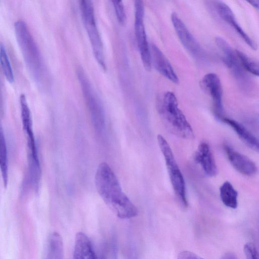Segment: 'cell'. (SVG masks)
Segmentation results:
<instances>
[{"mask_svg": "<svg viewBox=\"0 0 259 259\" xmlns=\"http://www.w3.org/2000/svg\"><path fill=\"white\" fill-rule=\"evenodd\" d=\"M95 178L99 195L119 218L130 219L138 214L137 208L122 191L115 174L107 163L100 164Z\"/></svg>", "mask_w": 259, "mask_h": 259, "instance_id": "1", "label": "cell"}, {"mask_svg": "<svg viewBox=\"0 0 259 259\" xmlns=\"http://www.w3.org/2000/svg\"><path fill=\"white\" fill-rule=\"evenodd\" d=\"M159 113L168 129L175 135L185 139L194 138L192 128L179 107L174 93L167 92L157 103Z\"/></svg>", "mask_w": 259, "mask_h": 259, "instance_id": "2", "label": "cell"}, {"mask_svg": "<svg viewBox=\"0 0 259 259\" xmlns=\"http://www.w3.org/2000/svg\"><path fill=\"white\" fill-rule=\"evenodd\" d=\"M83 25L88 35L93 54L102 69L106 71L103 46L95 19L92 0H78Z\"/></svg>", "mask_w": 259, "mask_h": 259, "instance_id": "3", "label": "cell"}, {"mask_svg": "<svg viewBox=\"0 0 259 259\" xmlns=\"http://www.w3.org/2000/svg\"><path fill=\"white\" fill-rule=\"evenodd\" d=\"M157 139L159 148L164 156L173 189L181 203L185 207H187L188 201L185 180L175 160L171 148L162 135H158Z\"/></svg>", "mask_w": 259, "mask_h": 259, "instance_id": "4", "label": "cell"}, {"mask_svg": "<svg viewBox=\"0 0 259 259\" xmlns=\"http://www.w3.org/2000/svg\"><path fill=\"white\" fill-rule=\"evenodd\" d=\"M134 5V29L137 44L145 69L152 68L150 49L148 44L145 25V8L143 0H133Z\"/></svg>", "mask_w": 259, "mask_h": 259, "instance_id": "5", "label": "cell"}, {"mask_svg": "<svg viewBox=\"0 0 259 259\" xmlns=\"http://www.w3.org/2000/svg\"><path fill=\"white\" fill-rule=\"evenodd\" d=\"M14 30L17 42L26 63L32 68L40 65V53L27 24L22 20H18L14 24Z\"/></svg>", "mask_w": 259, "mask_h": 259, "instance_id": "6", "label": "cell"}, {"mask_svg": "<svg viewBox=\"0 0 259 259\" xmlns=\"http://www.w3.org/2000/svg\"><path fill=\"white\" fill-rule=\"evenodd\" d=\"M200 84L212 100L215 116L221 120L223 117V90L219 77L215 73H207L202 77Z\"/></svg>", "mask_w": 259, "mask_h": 259, "instance_id": "7", "label": "cell"}, {"mask_svg": "<svg viewBox=\"0 0 259 259\" xmlns=\"http://www.w3.org/2000/svg\"><path fill=\"white\" fill-rule=\"evenodd\" d=\"M170 18L175 31L184 47L193 57L202 59L204 54L200 45L182 20L175 12L171 14Z\"/></svg>", "mask_w": 259, "mask_h": 259, "instance_id": "8", "label": "cell"}, {"mask_svg": "<svg viewBox=\"0 0 259 259\" xmlns=\"http://www.w3.org/2000/svg\"><path fill=\"white\" fill-rule=\"evenodd\" d=\"M213 5L219 17L230 25L250 48L256 50L257 49L256 44L238 23L231 8L226 4L219 0L214 1Z\"/></svg>", "mask_w": 259, "mask_h": 259, "instance_id": "9", "label": "cell"}, {"mask_svg": "<svg viewBox=\"0 0 259 259\" xmlns=\"http://www.w3.org/2000/svg\"><path fill=\"white\" fill-rule=\"evenodd\" d=\"M77 76L81 86L82 92L88 105L92 120L96 128L100 130L104 123V116L99 103L96 100L92 92L90 84L82 70H78Z\"/></svg>", "mask_w": 259, "mask_h": 259, "instance_id": "10", "label": "cell"}, {"mask_svg": "<svg viewBox=\"0 0 259 259\" xmlns=\"http://www.w3.org/2000/svg\"><path fill=\"white\" fill-rule=\"evenodd\" d=\"M217 46L223 53V61L226 66L232 70L235 77L239 81H245L246 76L242 69L237 57L236 50L225 39L217 37L215 39Z\"/></svg>", "mask_w": 259, "mask_h": 259, "instance_id": "11", "label": "cell"}, {"mask_svg": "<svg viewBox=\"0 0 259 259\" xmlns=\"http://www.w3.org/2000/svg\"><path fill=\"white\" fill-rule=\"evenodd\" d=\"M224 148L230 163L238 172L247 176H252L256 173L257 168L255 164L248 157L229 145H225Z\"/></svg>", "mask_w": 259, "mask_h": 259, "instance_id": "12", "label": "cell"}, {"mask_svg": "<svg viewBox=\"0 0 259 259\" xmlns=\"http://www.w3.org/2000/svg\"><path fill=\"white\" fill-rule=\"evenodd\" d=\"M151 63L162 75L174 83H178L179 78L172 66L162 52L155 45L151 46Z\"/></svg>", "mask_w": 259, "mask_h": 259, "instance_id": "13", "label": "cell"}, {"mask_svg": "<svg viewBox=\"0 0 259 259\" xmlns=\"http://www.w3.org/2000/svg\"><path fill=\"white\" fill-rule=\"evenodd\" d=\"M194 160L199 164L205 174L209 177L218 174V168L209 145L205 142H201L194 154Z\"/></svg>", "mask_w": 259, "mask_h": 259, "instance_id": "14", "label": "cell"}, {"mask_svg": "<svg viewBox=\"0 0 259 259\" xmlns=\"http://www.w3.org/2000/svg\"><path fill=\"white\" fill-rule=\"evenodd\" d=\"M73 258L74 259H95L98 258L91 241L83 232H78L76 234Z\"/></svg>", "mask_w": 259, "mask_h": 259, "instance_id": "15", "label": "cell"}, {"mask_svg": "<svg viewBox=\"0 0 259 259\" xmlns=\"http://www.w3.org/2000/svg\"><path fill=\"white\" fill-rule=\"evenodd\" d=\"M222 121L228 124L235 131L240 139L248 147L254 151H258V141L242 124L233 119L223 117Z\"/></svg>", "mask_w": 259, "mask_h": 259, "instance_id": "16", "label": "cell"}, {"mask_svg": "<svg viewBox=\"0 0 259 259\" xmlns=\"http://www.w3.org/2000/svg\"><path fill=\"white\" fill-rule=\"evenodd\" d=\"M46 258L62 259L64 256L63 244L61 236L57 232L50 234L46 245Z\"/></svg>", "mask_w": 259, "mask_h": 259, "instance_id": "17", "label": "cell"}, {"mask_svg": "<svg viewBox=\"0 0 259 259\" xmlns=\"http://www.w3.org/2000/svg\"><path fill=\"white\" fill-rule=\"evenodd\" d=\"M220 194L225 205L233 209L237 208L238 192L229 182H225L220 187Z\"/></svg>", "mask_w": 259, "mask_h": 259, "instance_id": "18", "label": "cell"}, {"mask_svg": "<svg viewBox=\"0 0 259 259\" xmlns=\"http://www.w3.org/2000/svg\"><path fill=\"white\" fill-rule=\"evenodd\" d=\"M20 104L21 117L23 130L26 135L33 133V131L31 113L26 97L24 94H21L20 96Z\"/></svg>", "mask_w": 259, "mask_h": 259, "instance_id": "19", "label": "cell"}, {"mask_svg": "<svg viewBox=\"0 0 259 259\" xmlns=\"http://www.w3.org/2000/svg\"><path fill=\"white\" fill-rule=\"evenodd\" d=\"M0 169L5 187L7 186L8 178V153L6 142L3 130L0 125Z\"/></svg>", "mask_w": 259, "mask_h": 259, "instance_id": "20", "label": "cell"}, {"mask_svg": "<svg viewBox=\"0 0 259 259\" xmlns=\"http://www.w3.org/2000/svg\"><path fill=\"white\" fill-rule=\"evenodd\" d=\"M0 64L6 80L10 83L14 81V76L12 66L3 44L0 43Z\"/></svg>", "mask_w": 259, "mask_h": 259, "instance_id": "21", "label": "cell"}, {"mask_svg": "<svg viewBox=\"0 0 259 259\" xmlns=\"http://www.w3.org/2000/svg\"><path fill=\"white\" fill-rule=\"evenodd\" d=\"M236 53L241 66L250 73L258 76L259 74L258 64L242 52L235 50Z\"/></svg>", "mask_w": 259, "mask_h": 259, "instance_id": "22", "label": "cell"}, {"mask_svg": "<svg viewBox=\"0 0 259 259\" xmlns=\"http://www.w3.org/2000/svg\"><path fill=\"white\" fill-rule=\"evenodd\" d=\"M117 20L121 25H124L126 21V14L123 0H110Z\"/></svg>", "mask_w": 259, "mask_h": 259, "instance_id": "23", "label": "cell"}, {"mask_svg": "<svg viewBox=\"0 0 259 259\" xmlns=\"http://www.w3.org/2000/svg\"><path fill=\"white\" fill-rule=\"evenodd\" d=\"M244 253L246 257L248 259H257L258 258L257 250L254 245L247 243L244 246Z\"/></svg>", "mask_w": 259, "mask_h": 259, "instance_id": "24", "label": "cell"}, {"mask_svg": "<svg viewBox=\"0 0 259 259\" xmlns=\"http://www.w3.org/2000/svg\"><path fill=\"white\" fill-rule=\"evenodd\" d=\"M178 258L180 259H195L200 258L201 257L191 251H183L179 254Z\"/></svg>", "mask_w": 259, "mask_h": 259, "instance_id": "25", "label": "cell"}, {"mask_svg": "<svg viewBox=\"0 0 259 259\" xmlns=\"http://www.w3.org/2000/svg\"><path fill=\"white\" fill-rule=\"evenodd\" d=\"M223 258H228V259H232V258H237V256L236 255L232 252H227L225 253L223 256H222Z\"/></svg>", "mask_w": 259, "mask_h": 259, "instance_id": "26", "label": "cell"}, {"mask_svg": "<svg viewBox=\"0 0 259 259\" xmlns=\"http://www.w3.org/2000/svg\"><path fill=\"white\" fill-rule=\"evenodd\" d=\"M253 7L256 9L258 8V0H245Z\"/></svg>", "mask_w": 259, "mask_h": 259, "instance_id": "27", "label": "cell"}]
</instances>
